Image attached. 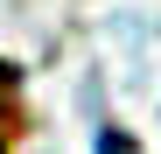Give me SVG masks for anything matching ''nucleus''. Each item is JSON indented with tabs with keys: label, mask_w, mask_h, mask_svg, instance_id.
<instances>
[{
	"label": "nucleus",
	"mask_w": 161,
	"mask_h": 154,
	"mask_svg": "<svg viewBox=\"0 0 161 154\" xmlns=\"http://www.w3.org/2000/svg\"><path fill=\"white\" fill-rule=\"evenodd\" d=\"M98 154H133V140H126V133H105V147H98Z\"/></svg>",
	"instance_id": "1"
}]
</instances>
